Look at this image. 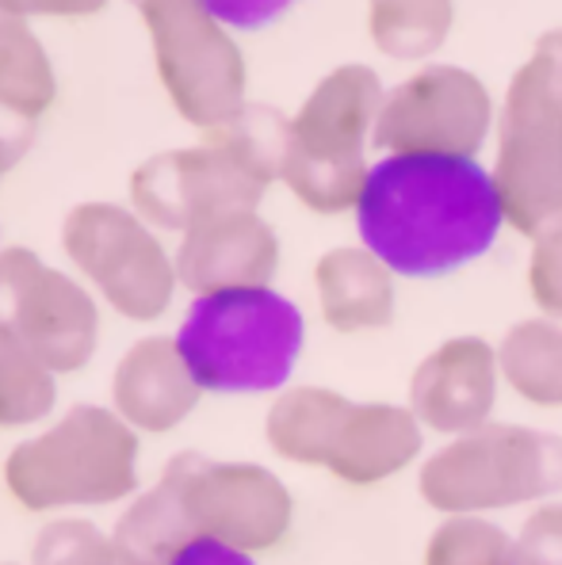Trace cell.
Listing matches in <instances>:
<instances>
[{
    "label": "cell",
    "mask_w": 562,
    "mask_h": 565,
    "mask_svg": "<svg viewBox=\"0 0 562 565\" xmlns=\"http://www.w3.org/2000/svg\"><path fill=\"white\" fill-rule=\"evenodd\" d=\"M279 271V237L256 211L206 218L180 237L177 276L195 298L219 290L272 287Z\"/></svg>",
    "instance_id": "7c38bea8"
},
{
    "label": "cell",
    "mask_w": 562,
    "mask_h": 565,
    "mask_svg": "<svg viewBox=\"0 0 562 565\" xmlns=\"http://www.w3.org/2000/svg\"><path fill=\"white\" fill-rule=\"evenodd\" d=\"M57 405V375L0 326V428L43 424Z\"/></svg>",
    "instance_id": "d4e9b609"
},
{
    "label": "cell",
    "mask_w": 562,
    "mask_h": 565,
    "mask_svg": "<svg viewBox=\"0 0 562 565\" xmlns=\"http://www.w3.org/2000/svg\"><path fill=\"white\" fill-rule=\"evenodd\" d=\"M314 295H318L321 321L341 337L386 329L399 310L394 271L363 245L321 253L314 264Z\"/></svg>",
    "instance_id": "e0dca14e"
},
{
    "label": "cell",
    "mask_w": 562,
    "mask_h": 565,
    "mask_svg": "<svg viewBox=\"0 0 562 565\" xmlns=\"http://www.w3.org/2000/svg\"><path fill=\"white\" fill-rule=\"evenodd\" d=\"M165 565H256V558L245 551H234L226 543H214V539H192V543L180 546Z\"/></svg>",
    "instance_id": "1f68e13d"
},
{
    "label": "cell",
    "mask_w": 562,
    "mask_h": 565,
    "mask_svg": "<svg viewBox=\"0 0 562 565\" xmlns=\"http://www.w3.org/2000/svg\"><path fill=\"white\" fill-rule=\"evenodd\" d=\"M192 539L200 535L184 509V478H180L177 459H169V467L150 489H138L130 497L123 516L115 520L112 543L119 565H165Z\"/></svg>",
    "instance_id": "d6986e66"
},
{
    "label": "cell",
    "mask_w": 562,
    "mask_h": 565,
    "mask_svg": "<svg viewBox=\"0 0 562 565\" xmlns=\"http://www.w3.org/2000/svg\"><path fill=\"white\" fill-rule=\"evenodd\" d=\"M501 386L543 413L562 409V326L551 318L512 321L498 340Z\"/></svg>",
    "instance_id": "ffe728a7"
},
{
    "label": "cell",
    "mask_w": 562,
    "mask_h": 565,
    "mask_svg": "<svg viewBox=\"0 0 562 565\" xmlns=\"http://www.w3.org/2000/svg\"><path fill=\"white\" fill-rule=\"evenodd\" d=\"M295 0H203V8L234 31H261L272 28L284 12H291Z\"/></svg>",
    "instance_id": "4dcf8cb0"
},
{
    "label": "cell",
    "mask_w": 562,
    "mask_h": 565,
    "mask_svg": "<svg viewBox=\"0 0 562 565\" xmlns=\"http://www.w3.org/2000/svg\"><path fill=\"white\" fill-rule=\"evenodd\" d=\"M150 31L161 88L203 135L245 107V57L203 0H135Z\"/></svg>",
    "instance_id": "5b68a950"
},
{
    "label": "cell",
    "mask_w": 562,
    "mask_h": 565,
    "mask_svg": "<svg viewBox=\"0 0 562 565\" xmlns=\"http://www.w3.org/2000/svg\"><path fill=\"white\" fill-rule=\"evenodd\" d=\"M172 337H142L123 352L112 375V409L138 436H169L203 402Z\"/></svg>",
    "instance_id": "9a60e30c"
},
{
    "label": "cell",
    "mask_w": 562,
    "mask_h": 565,
    "mask_svg": "<svg viewBox=\"0 0 562 565\" xmlns=\"http://www.w3.org/2000/svg\"><path fill=\"white\" fill-rule=\"evenodd\" d=\"M421 565H517V535L494 516H441L425 535Z\"/></svg>",
    "instance_id": "4316f807"
},
{
    "label": "cell",
    "mask_w": 562,
    "mask_h": 565,
    "mask_svg": "<svg viewBox=\"0 0 562 565\" xmlns=\"http://www.w3.org/2000/svg\"><path fill=\"white\" fill-rule=\"evenodd\" d=\"M57 99V77L46 46L28 20L0 4V111L35 122Z\"/></svg>",
    "instance_id": "44dd1931"
},
{
    "label": "cell",
    "mask_w": 562,
    "mask_h": 565,
    "mask_svg": "<svg viewBox=\"0 0 562 565\" xmlns=\"http://www.w3.org/2000/svg\"><path fill=\"white\" fill-rule=\"evenodd\" d=\"M524 282L540 318H551L562 326V237L536 241L532 256H528Z\"/></svg>",
    "instance_id": "f546056e"
},
{
    "label": "cell",
    "mask_w": 562,
    "mask_h": 565,
    "mask_svg": "<svg viewBox=\"0 0 562 565\" xmlns=\"http://www.w3.org/2000/svg\"><path fill=\"white\" fill-rule=\"evenodd\" d=\"M28 565H119L115 543L93 520L65 516L39 527Z\"/></svg>",
    "instance_id": "83f0119b"
},
{
    "label": "cell",
    "mask_w": 562,
    "mask_h": 565,
    "mask_svg": "<svg viewBox=\"0 0 562 565\" xmlns=\"http://www.w3.org/2000/svg\"><path fill=\"white\" fill-rule=\"evenodd\" d=\"M261 180H253L226 149L200 146L165 149L130 172V211L153 230L184 237L206 218L230 211H256L264 199Z\"/></svg>",
    "instance_id": "30bf717a"
},
{
    "label": "cell",
    "mask_w": 562,
    "mask_h": 565,
    "mask_svg": "<svg viewBox=\"0 0 562 565\" xmlns=\"http://www.w3.org/2000/svg\"><path fill=\"white\" fill-rule=\"evenodd\" d=\"M501 390L506 386H501L498 344L475 337V332H463V337L441 340L433 352L421 355L410 375L406 405L425 431L456 439L494 420Z\"/></svg>",
    "instance_id": "8fae6325"
},
{
    "label": "cell",
    "mask_w": 562,
    "mask_h": 565,
    "mask_svg": "<svg viewBox=\"0 0 562 565\" xmlns=\"http://www.w3.org/2000/svg\"><path fill=\"white\" fill-rule=\"evenodd\" d=\"M0 565H23V562H0Z\"/></svg>",
    "instance_id": "e575fe53"
},
{
    "label": "cell",
    "mask_w": 562,
    "mask_h": 565,
    "mask_svg": "<svg viewBox=\"0 0 562 565\" xmlns=\"http://www.w3.org/2000/svg\"><path fill=\"white\" fill-rule=\"evenodd\" d=\"M383 99L386 93L375 70L341 65L321 77L291 115V149L329 161H368Z\"/></svg>",
    "instance_id": "5bb4252c"
},
{
    "label": "cell",
    "mask_w": 562,
    "mask_h": 565,
    "mask_svg": "<svg viewBox=\"0 0 562 565\" xmlns=\"http://www.w3.org/2000/svg\"><path fill=\"white\" fill-rule=\"evenodd\" d=\"M15 15H96L107 8V0H0Z\"/></svg>",
    "instance_id": "836d02e7"
},
{
    "label": "cell",
    "mask_w": 562,
    "mask_h": 565,
    "mask_svg": "<svg viewBox=\"0 0 562 565\" xmlns=\"http://www.w3.org/2000/svg\"><path fill=\"white\" fill-rule=\"evenodd\" d=\"M0 326L46 371L77 375L100 344V306L93 290L43 264L23 245L0 248Z\"/></svg>",
    "instance_id": "52a82bcc"
},
{
    "label": "cell",
    "mask_w": 562,
    "mask_h": 565,
    "mask_svg": "<svg viewBox=\"0 0 562 565\" xmlns=\"http://www.w3.org/2000/svg\"><path fill=\"white\" fill-rule=\"evenodd\" d=\"M62 248L119 318L150 326L180 287L177 256L130 206L77 203L62 222Z\"/></svg>",
    "instance_id": "8992f818"
},
{
    "label": "cell",
    "mask_w": 562,
    "mask_h": 565,
    "mask_svg": "<svg viewBox=\"0 0 562 565\" xmlns=\"http://www.w3.org/2000/svg\"><path fill=\"white\" fill-rule=\"evenodd\" d=\"M517 565H562V497L528 509L517 531Z\"/></svg>",
    "instance_id": "f1b7e54d"
},
{
    "label": "cell",
    "mask_w": 562,
    "mask_h": 565,
    "mask_svg": "<svg viewBox=\"0 0 562 565\" xmlns=\"http://www.w3.org/2000/svg\"><path fill=\"white\" fill-rule=\"evenodd\" d=\"M417 497L436 516H498L562 497V436L490 420L444 439L417 467Z\"/></svg>",
    "instance_id": "277c9868"
},
{
    "label": "cell",
    "mask_w": 562,
    "mask_h": 565,
    "mask_svg": "<svg viewBox=\"0 0 562 565\" xmlns=\"http://www.w3.org/2000/svg\"><path fill=\"white\" fill-rule=\"evenodd\" d=\"M31 127H35V122L15 119V115H8V111L0 115V184H4V177L23 161V153H28Z\"/></svg>",
    "instance_id": "d6a6232c"
},
{
    "label": "cell",
    "mask_w": 562,
    "mask_h": 565,
    "mask_svg": "<svg viewBox=\"0 0 562 565\" xmlns=\"http://www.w3.org/2000/svg\"><path fill=\"white\" fill-rule=\"evenodd\" d=\"M203 141L226 149L253 180L272 188L284 172L287 149H291V119L268 104H245L234 119L206 130Z\"/></svg>",
    "instance_id": "603a6c76"
},
{
    "label": "cell",
    "mask_w": 562,
    "mask_h": 565,
    "mask_svg": "<svg viewBox=\"0 0 562 565\" xmlns=\"http://www.w3.org/2000/svg\"><path fill=\"white\" fill-rule=\"evenodd\" d=\"M494 130V99L459 65H425L383 99L371 146L383 153L478 157Z\"/></svg>",
    "instance_id": "9c48e42d"
},
{
    "label": "cell",
    "mask_w": 562,
    "mask_h": 565,
    "mask_svg": "<svg viewBox=\"0 0 562 565\" xmlns=\"http://www.w3.org/2000/svg\"><path fill=\"white\" fill-rule=\"evenodd\" d=\"M425 436L428 431L406 402H352L326 473L352 489L383 486L410 467H421Z\"/></svg>",
    "instance_id": "2e32d148"
},
{
    "label": "cell",
    "mask_w": 562,
    "mask_h": 565,
    "mask_svg": "<svg viewBox=\"0 0 562 565\" xmlns=\"http://www.w3.org/2000/svg\"><path fill=\"white\" fill-rule=\"evenodd\" d=\"M501 226L494 172L478 157L383 153L357 203L360 245L406 279H444L483 260Z\"/></svg>",
    "instance_id": "6da1fadb"
},
{
    "label": "cell",
    "mask_w": 562,
    "mask_h": 565,
    "mask_svg": "<svg viewBox=\"0 0 562 565\" xmlns=\"http://www.w3.org/2000/svg\"><path fill=\"white\" fill-rule=\"evenodd\" d=\"M371 43L391 57H428L452 31V0H368Z\"/></svg>",
    "instance_id": "cb8c5ba5"
},
{
    "label": "cell",
    "mask_w": 562,
    "mask_h": 565,
    "mask_svg": "<svg viewBox=\"0 0 562 565\" xmlns=\"http://www.w3.org/2000/svg\"><path fill=\"white\" fill-rule=\"evenodd\" d=\"M498 122L562 135V28L540 35L528 62L512 73Z\"/></svg>",
    "instance_id": "7402d4cb"
},
{
    "label": "cell",
    "mask_w": 562,
    "mask_h": 565,
    "mask_svg": "<svg viewBox=\"0 0 562 565\" xmlns=\"http://www.w3.org/2000/svg\"><path fill=\"white\" fill-rule=\"evenodd\" d=\"M172 340L203 394H279L307 348V318L276 287L219 290L192 298Z\"/></svg>",
    "instance_id": "7a4b0ae2"
},
{
    "label": "cell",
    "mask_w": 562,
    "mask_h": 565,
    "mask_svg": "<svg viewBox=\"0 0 562 565\" xmlns=\"http://www.w3.org/2000/svg\"><path fill=\"white\" fill-rule=\"evenodd\" d=\"M494 188L506 226L520 237H562V135L540 127L498 122V161Z\"/></svg>",
    "instance_id": "4fadbf2b"
},
{
    "label": "cell",
    "mask_w": 562,
    "mask_h": 565,
    "mask_svg": "<svg viewBox=\"0 0 562 565\" xmlns=\"http://www.w3.org/2000/svg\"><path fill=\"white\" fill-rule=\"evenodd\" d=\"M371 161H329V157H310L299 149H287L279 180L295 199L314 214H344L357 211L363 184H368Z\"/></svg>",
    "instance_id": "484cf974"
},
{
    "label": "cell",
    "mask_w": 562,
    "mask_h": 565,
    "mask_svg": "<svg viewBox=\"0 0 562 565\" xmlns=\"http://www.w3.org/2000/svg\"><path fill=\"white\" fill-rule=\"evenodd\" d=\"M352 402L357 397L333 386H314V382L279 390L264 413V444L291 467L326 470Z\"/></svg>",
    "instance_id": "ac0fdd59"
},
{
    "label": "cell",
    "mask_w": 562,
    "mask_h": 565,
    "mask_svg": "<svg viewBox=\"0 0 562 565\" xmlns=\"http://www.w3.org/2000/svg\"><path fill=\"white\" fill-rule=\"evenodd\" d=\"M142 436L112 405H73L4 459V489L23 512L107 509L138 493Z\"/></svg>",
    "instance_id": "3957f363"
},
{
    "label": "cell",
    "mask_w": 562,
    "mask_h": 565,
    "mask_svg": "<svg viewBox=\"0 0 562 565\" xmlns=\"http://www.w3.org/2000/svg\"><path fill=\"white\" fill-rule=\"evenodd\" d=\"M184 478V509L195 535L245 554H268L287 543L295 527V497L276 470L261 462L177 455Z\"/></svg>",
    "instance_id": "ba28073f"
}]
</instances>
